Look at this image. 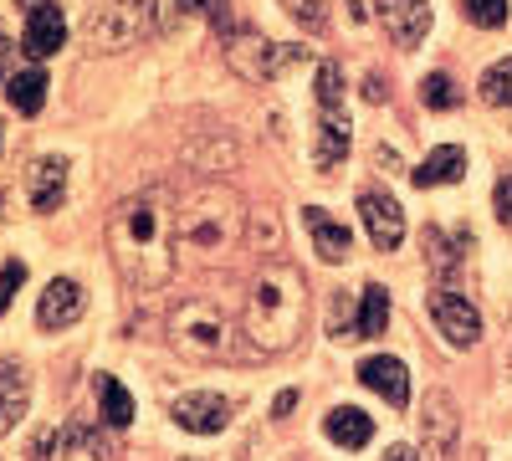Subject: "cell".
<instances>
[{
  "mask_svg": "<svg viewBox=\"0 0 512 461\" xmlns=\"http://www.w3.org/2000/svg\"><path fill=\"white\" fill-rule=\"evenodd\" d=\"M466 175V154H461V144H436L431 154L420 159V170L410 175L420 190H431V185H456Z\"/></svg>",
  "mask_w": 512,
  "mask_h": 461,
  "instance_id": "ffe728a7",
  "label": "cell"
},
{
  "mask_svg": "<svg viewBox=\"0 0 512 461\" xmlns=\"http://www.w3.org/2000/svg\"><path fill=\"white\" fill-rule=\"evenodd\" d=\"M359 221H364V231L379 251H395L405 241V211L390 190H364L359 195Z\"/></svg>",
  "mask_w": 512,
  "mask_h": 461,
  "instance_id": "8fae6325",
  "label": "cell"
},
{
  "mask_svg": "<svg viewBox=\"0 0 512 461\" xmlns=\"http://www.w3.org/2000/svg\"><path fill=\"white\" fill-rule=\"evenodd\" d=\"M292 62H308V52L303 47H277L262 31H226V67L241 82H251V88H267V82Z\"/></svg>",
  "mask_w": 512,
  "mask_h": 461,
  "instance_id": "8992f818",
  "label": "cell"
},
{
  "mask_svg": "<svg viewBox=\"0 0 512 461\" xmlns=\"http://www.w3.org/2000/svg\"><path fill=\"white\" fill-rule=\"evenodd\" d=\"M359 385L374 390V395H384L395 410L410 405V369H405V359H395V354H374V359H364V364H359Z\"/></svg>",
  "mask_w": 512,
  "mask_h": 461,
  "instance_id": "5bb4252c",
  "label": "cell"
},
{
  "mask_svg": "<svg viewBox=\"0 0 512 461\" xmlns=\"http://www.w3.org/2000/svg\"><path fill=\"white\" fill-rule=\"evenodd\" d=\"M384 323H390V287H364L359 298V339H379Z\"/></svg>",
  "mask_w": 512,
  "mask_h": 461,
  "instance_id": "603a6c76",
  "label": "cell"
},
{
  "mask_svg": "<svg viewBox=\"0 0 512 461\" xmlns=\"http://www.w3.org/2000/svg\"><path fill=\"white\" fill-rule=\"evenodd\" d=\"M62 47H67V16H62L57 0H41V6H31V11H26L21 52H26L31 62H47V57H57Z\"/></svg>",
  "mask_w": 512,
  "mask_h": 461,
  "instance_id": "9c48e42d",
  "label": "cell"
},
{
  "mask_svg": "<svg viewBox=\"0 0 512 461\" xmlns=\"http://www.w3.org/2000/svg\"><path fill=\"white\" fill-rule=\"evenodd\" d=\"M31 405V380L16 359H0V436H11V426H21V415Z\"/></svg>",
  "mask_w": 512,
  "mask_h": 461,
  "instance_id": "e0dca14e",
  "label": "cell"
},
{
  "mask_svg": "<svg viewBox=\"0 0 512 461\" xmlns=\"http://www.w3.org/2000/svg\"><path fill=\"white\" fill-rule=\"evenodd\" d=\"M349 144H354L349 113H318V129H313V164H318L323 175L338 170V164L349 159Z\"/></svg>",
  "mask_w": 512,
  "mask_h": 461,
  "instance_id": "9a60e30c",
  "label": "cell"
},
{
  "mask_svg": "<svg viewBox=\"0 0 512 461\" xmlns=\"http://www.w3.org/2000/svg\"><path fill=\"white\" fill-rule=\"evenodd\" d=\"M195 11H205V0H175V16H195Z\"/></svg>",
  "mask_w": 512,
  "mask_h": 461,
  "instance_id": "74e56055",
  "label": "cell"
},
{
  "mask_svg": "<svg viewBox=\"0 0 512 461\" xmlns=\"http://www.w3.org/2000/svg\"><path fill=\"white\" fill-rule=\"evenodd\" d=\"M318 113H344V72H338L333 62L318 67Z\"/></svg>",
  "mask_w": 512,
  "mask_h": 461,
  "instance_id": "484cf974",
  "label": "cell"
},
{
  "mask_svg": "<svg viewBox=\"0 0 512 461\" xmlns=\"http://www.w3.org/2000/svg\"><path fill=\"white\" fill-rule=\"evenodd\" d=\"M420 103H425V108H436V113L456 108V82H451L446 72H431V77L420 82Z\"/></svg>",
  "mask_w": 512,
  "mask_h": 461,
  "instance_id": "83f0119b",
  "label": "cell"
},
{
  "mask_svg": "<svg viewBox=\"0 0 512 461\" xmlns=\"http://www.w3.org/2000/svg\"><path fill=\"white\" fill-rule=\"evenodd\" d=\"M0 144H6V129H0Z\"/></svg>",
  "mask_w": 512,
  "mask_h": 461,
  "instance_id": "ab89813d",
  "label": "cell"
},
{
  "mask_svg": "<svg viewBox=\"0 0 512 461\" xmlns=\"http://www.w3.org/2000/svg\"><path fill=\"white\" fill-rule=\"evenodd\" d=\"M6 98H11V108H21V113H41V103H47V72H16V77H6Z\"/></svg>",
  "mask_w": 512,
  "mask_h": 461,
  "instance_id": "7402d4cb",
  "label": "cell"
},
{
  "mask_svg": "<svg viewBox=\"0 0 512 461\" xmlns=\"http://www.w3.org/2000/svg\"><path fill=\"white\" fill-rule=\"evenodd\" d=\"M292 410H297V390H282V395L272 400V415H277V421H287Z\"/></svg>",
  "mask_w": 512,
  "mask_h": 461,
  "instance_id": "e575fe53",
  "label": "cell"
},
{
  "mask_svg": "<svg viewBox=\"0 0 512 461\" xmlns=\"http://www.w3.org/2000/svg\"><path fill=\"white\" fill-rule=\"evenodd\" d=\"M461 11H466V21L482 26V31L507 26V0H461Z\"/></svg>",
  "mask_w": 512,
  "mask_h": 461,
  "instance_id": "f1b7e54d",
  "label": "cell"
},
{
  "mask_svg": "<svg viewBox=\"0 0 512 461\" xmlns=\"http://www.w3.org/2000/svg\"><path fill=\"white\" fill-rule=\"evenodd\" d=\"M282 11L297 26H308V31H323L328 26V0H282Z\"/></svg>",
  "mask_w": 512,
  "mask_h": 461,
  "instance_id": "f546056e",
  "label": "cell"
},
{
  "mask_svg": "<svg viewBox=\"0 0 512 461\" xmlns=\"http://www.w3.org/2000/svg\"><path fill=\"white\" fill-rule=\"evenodd\" d=\"M82 308H88V292H82L72 277H52L47 292H41V303H36V323L47 333H62L82 318Z\"/></svg>",
  "mask_w": 512,
  "mask_h": 461,
  "instance_id": "4fadbf2b",
  "label": "cell"
},
{
  "mask_svg": "<svg viewBox=\"0 0 512 461\" xmlns=\"http://www.w3.org/2000/svg\"><path fill=\"white\" fill-rule=\"evenodd\" d=\"M169 344H175L185 359L210 364V359H251L241 344V323L226 318L221 303L210 298H185L175 313H169Z\"/></svg>",
  "mask_w": 512,
  "mask_h": 461,
  "instance_id": "277c9868",
  "label": "cell"
},
{
  "mask_svg": "<svg viewBox=\"0 0 512 461\" xmlns=\"http://www.w3.org/2000/svg\"><path fill=\"white\" fill-rule=\"evenodd\" d=\"M379 461H420V456H415V446H390Z\"/></svg>",
  "mask_w": 512,
  "mask_h": 461,
  "instance_id": "d590c367",
  "label": "cell"
},
{
  "mask_svg": "<svg viewBox=\"0 0 512 461\" xmlns=\"http://www.w3.org/2000/svg\"><path fill=\"white\" fill-rule=\"evenodd\" d=\"M175 231H180V251H190L200 262H216L241 241L246 205L226 185H200L175 205Z\"/></svg>",
  "mask_w": 512,
  "mask_h": 461,
  "instance_id": "3957f363",
  "label": "cell"
},
{
  "mask_svg": "<svg viewBox=\"0 0 512 461\" xmlns=\"http://www.w3.org/2000/svg\"><path fill=\"white\" fill-rule=\"evenodd\" d=\"M364 98H369V103H384V82H379V77L364 82Z\"/></svg>",
  "mask_w": 512,
  "mask_h": 461,
  "instance_id": "8d00e7d4",
  "label": "cell"
},
{
  "mask_svg": "<svg viewBox=\"0 0 512 461\" xmlns=\"http://www.w3.org/2000/svg\"><path fill=\"white\" fill-rule=\"evenodd\" d=\"M246 231H251V246H267V251H282V221H277L272 211H256V216L246 221Z\"/></svg>",
  "mask_w": 512,
  "mask_h": 461,
  "instance_id": "4dcf8cb0",
  "label": "cell"
},
{
  "mask_svg": "<svg viewBox=\"0 0 512 461\" xmlns=\"http://www.w3.org/2000/svg\"><path fill=\"white\" fill-rule=\"evenodd\" d=\"M26 195L36 211H57V205L67 200V159L52 154V159H36L26 170Z\"/></svg>",
  "mask_w": 512,
  "mask_h": 461,
  "instance_id": "2e32d148",
  "label": "cell"
},
{
  "mask_svg": "<svg viewBox=\"0 0 512 461\" xmlns=\"http://www.w3.org/2000/svg\"><path fill=\"white\" fill-rule=\"evenodd\" d=\"M62 446H67V431H41V436L26 446V461H52Z\"/></svg>",
  "mask_w": 512,
  "mask_h": 461,
  "instance_id": "d6a6232c",
  "label": "cell"
},
{
  "mask_svg": "<svg viewBox=\"0 0 512 461\" xmlns=\"http://www.w3.org/2000/svg\"><path fill=\"white\" fill-rule=\"evenodd\" d=\"M6 52H11V41L0 36V77H6Z\"/></svg>",
  "mask_w": 512,
  "mask_h": 461,
  "instance_id": "f35d334b",
  "label": "cell"
},
{
  "mask_svg": "<svg viewBox=\"0 0 512 461\" xmlns=\"http://www.w3.org/2000/svg\"><path fill=\"white\" fill-rule=\"evenodd\" d=\"M379 26L395 47H420L431 36V0H379Z\"/></svg>",
  "mask_w": 512,
  "mask_h": 461,
  "instance_id": "7c38bea8",
  "label": "cell"
},
{
  "mask_svg": "<svg viewBox=\"0 0 512 461\" xmlns=\"http://www.w3.org/2000/svg\"><path fill=\"white\" fill-rule=\"evenodd\" d=\"M21 282H26V262H6V267H0V313H6L11 303H16V292H21Z\"/></svg>",
  "mask_w": 512,
  "mask_h": 461,
  "instance_id": "1f68e13d",
  "label": "cell"
},
{
  "mask_svg": "<svg viewBox=\"0 0 512 461\" xmlns=\"http://www.w3.org/2000/svg\"><path fill=\"white\" fill-rule=\"evenodd\" d=\"M169 415H175V426L190 431V436H216V431L231 426V400L216 395V390H195V395H180L169 405Z\"/></svg>",
  "mask_w": 512,
  "mask_h": 461,
  "instance_id": "30bf717a",
  "label": "cell"
},
{
  "mask_svg": "<svg viewBox=\"0 0 512 461\" xmlns=\"http://www.w3.org/2000/svg\"><path fill=\"white\" fill-rule=\"evenodd\" d=\"M507 374H512V359H507Z\"/></svg>",
  "mask_w": 512,
  "mask_h": 461,
  "instance_id": "60d3db41",
  "label": "cell"
},
{
  "mask_svg": "<svg viewBox=\"0 0 512 461\" xmlns=\"http://www.w3.org/2000/svg\"><path fill=\"white\" fill-rule=\"evenodd\" d=\"M98 415H103V426H113V431L134 426V395H128L113 374H98Z\"/></svg>",
  "mask_w": 512,
  "mask_h": 461,
  "instance_id": "44dd1931",
  "label": "cell"
},
{
  "mask_svg": "<svg viewBox=\"0 0 512 461\" xmlns=\"http://www.w3.org/2000/svg\"><path fill=\"white\" fill-rule=\"evenodd\" d=\"M154 0H93L88 6V47L93 52H123L139 36L154 31Z\"/></svg>",
  "mask_w": 512,
  "mask_h": 461,
  "instance_id": "5b68a950",
  "label": "cell"
},
{
  "mask_svg": "<svg viewBox=\"0 0 512 461\" xmlns=\"http://www.w3.org/2000/svg\"><path fill=\"white\" fill-rule=\"evenodd\" d=\"M328 333H333L338 344L359 339V308L344 298V292H338V298H333V308H328Z\"/></svg>",
  "mask_w": 512,
  "mask_h": 461,
  "instance_id": "4316f807",
  "label": "cell"
},
{
  "mask_svg": "<svg viewBox=\"0 0 512 461\" xmlns=\"http://www.w3.org/2000/svg\"><path fill=\"white\" fill-rule=\"evenodd\" d=\"M108 251H113L118 277L144 292L175 277L180 231H175V200H169V190H139V195L118 200V211L108 216Z\"/></svg>",
  "mask_w": 512,
  "mask_h": 461,
  "instance_id": "6da1fadb",
  "label": "cell"
},
{
  "mask_svg": "<svg viewBox=\"0 0 512 461\" xmlns=\"http://www.w3.org/2000/svg\"><path fill=\"white\" fill-rule=\"evenodd\" d=\"M420 446L431 451L436 461L441 456H451V446H456V431H461V415H456V400H451V390H425L420 395Z\"/></svg>",
  "mask_w": 512,
  "mask_h": 461,
  "instance_id": "ba28073f",
  "label": "cell"
},
{
  "mask_svg": "<svg viewBox=\"0 0 512 461\" xmlns=\"http://www.w3.org/2000/svg\"><path fill=\"white\" fill-rule=\"evenodd\" d=\"M492 205H497V221H502V226H512V175H502V180H497Z\"/></svg>",
  "mask_w": 512,
  "mask_h": 461,
  "instance_id": "836d02e7",
  "label": "cell"
},
{
  "mask_svg": "<svg viewBox=\"0 0 512 461\" xmlns=\"http://www.w3.org/2000/svg\"><path fill=\"white\" fill-rule=\"evenodd\" d=\"M482 103H492V108H512V57H502V62H492L487 72H482Z\"/></svg>",
  "mask_w": 512,
  "mask_h": 461,
  "instance_id": "d4e9b609",
  "label": "cell"
},
{
  "mask_svg": "<svg viewBox=\"0 0 512 461\" xmlns=\"http://www.w3.org/2000/svg\"><path fill=\"white\" fill-rule=\"evenodd\" d=\"M431 318L446 333V344H456V349H477L482 344V313L466 303L456 287H431Z\"/></svg>",
  "mask_w": 512,
  "mask_h": 461,
  "instance_id": "52a82bcc",
  "label": "cell"
},
{
  "mask_svg": "<svg viewBox=\"0 0 512 461\" xmlns=\"http://www.w3.org/2000/svg\"><path fill=\"white\" fill-rule=\"evenodd\" d=\"M323 436L338 441L344 451H359V446L374 441V421H369L359 405H333V410H328V421H323Z\"/></svg>",
  "mask_w": 512,
  "mask_h": 461,
  "instance_id": "d6986e66",
  "label": "cell"
},
{
  "mask_svg": "<svg viewBox=\"0 0 512 461\" xmlns=\"http://www.w3.org/2000/svg\"><path fill=\"white\" fill-rule=\"evenodd\" d=\"M425 262H431V277H436V287H451V277H456V257H451V241L436 231V226H425Z\"/></svg>",
  "mask_w": 512,
  "mask_h": 461,
  "instance_id": "cb8c5ba5",
  "label": "cell"
},
{
  "mask_svg": "<svg viewBox=\"0 0 512 461\" xmlns=\"http://www.w3.org/2000/svg\"><path fill=\"white\" fill-rule=\"evenodd\" d=\"M303 221H308V231H313V251H318L323 262H344V257H349L354 236H349V226H344V221H333V216L323 211V205H308Z\"/></svg>",
  "mask_w": 512,
  "mask_h": 461,
  "instance_id": "ac0fdd59",
  "label": "cell"
},
{
  "mask_svg": "<svg viewBox=\"0 0 512 461\" xmlns=\"http://www.w3.org/2000/svg\"><path fill=\"white\" fill-rule=\"evenodd\" d=\"M308 313V282L292 262H267L251 277L246 313H241V344L251 359H277L297 344Z\"/></svg>",
  "mask_w": 512,
  "mask_h": 461,
  "instance_id": "7a4b0ae2",
  "label": "cell"
}]
</instances>
